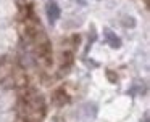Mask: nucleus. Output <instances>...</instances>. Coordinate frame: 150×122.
Masks as SVG:
<instances>
[{"label":"nucleus","mask_w":150,"mask_h":122,"mask_svg":"<svg viewBox=\"0 0 150 122\" xmlns=\"http://www.w3.org/2000/svg\"><path fill=\"white\" fill-rule=\"evenodd\" d=\"M73 61H74V58H73V53L71 51H65L62 56V71H68L69 67L73 66Z\"/></svg>","instance_id":"4"},{"label":"nucleus","mask_w":150,"mask_h":122,"mask_svg":"<svg viewBox=\"0 0 150 122\" xmlns=\"http://www.w3.org/2000/svg\"><path fill=\"white\" fill-rule=\"evenodd\" d=\"M60 6L57 5V2H52L50 0L49 3H47V15H49V19L50 21H57V19L60 18Z\"/></svg>","instance_id":"3"},{"label":"nucleus","mask_w":150,"mask_h":122,"mask_svg":"<svg viewBox=\"0 0 150 122\" xmlns=\"http://www.w3.org/2000/svg\"><path fill=\"white\" fill-rule=\"evenodd\" d=\"M53 103L57 106H63V104H68L69 103V95L66 93L65 88H57L53 92Z\"/></svg>","instance_id":"1"},{"label":"nucleus","mask_w":150,"mask_h":122,"mask_svg":"<svg viewBox=\"0 0 150 122\" xmlns=\"http://www.w3.org/2000/svg\"><path fill=\"white\" fill-rule=\"evenodd\" d=\"M140 122H149V112L144 114V117H142V121H140Z\"/></svg>","instance_id":"6"},{"label":"nucleus","mask_w":150,"mask_h":122,"mask_svg":"<svg viewBox=\"0 0 150 122\" xmlns=\"http://www.w3.org/2000/svg\"><path fill=\"white\" fill-rule=\"evenodd\" d=\"M74 2H79V3H82V5H84V3H86L84 0H74Z\"/></svg>","instance_id":"7"},{"label":"nucleus","mask_w":150,"mask_h":122,"mask_svg":"<svg viewBox=\"0 0 150 122\" xmlns=\"http://www.w3.org/2000/svg\"><path fill=\"white\" fill-rule=\"evenodd\" d=\"M107 74H108V76H110V77H108V79H110V82H116V77H115V72H113V71H107Z\"/></svg>","instance_id":"5"},{"label":"nucleus","mask_w":150,"mask_h":122,"mask_svg":"<svg viewBox=\"0 0 150 122\" xmlns=\"http://www.w3.org/2000/svg\"><path fill=\"white\" fill-rule=\"evenodd\" d=\"M103 34L107 35V42L111 48H120L121 47V39L118 37L111 29H103Z\"/></svg>","instance_id":"2"}]
</instances>
